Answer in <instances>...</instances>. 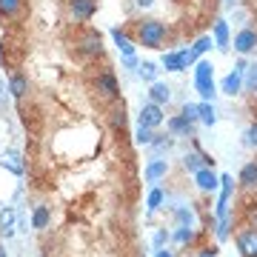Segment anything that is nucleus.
I'll use <instances>...</instances> for the list:
<instances>
[{
    "label": "nucleus",
    "mask_w": 257,
    "mask_h": 257,
    "mask_svg": "<svg viewBox=\"0 0 257 257\" xmlns=\"http://www.w3.org/2000/svg\"><path fill=\"white\" fill-rule=\"evenodd\" d=\"M194 89L200 92V97L206 103L214 100V66H211V60L194 63Z\"/></svg>",
    "instance_id": "f257e3e1"
},
{
    "label": "nucleus",
    "mask_w": 257,
    "mask_h": 257,
    "mask_svg": "<svg viewBox=\"0 0 257 257\" xmlns=\"http://www.w3.org/2000/svg\"><path fill=\"white\" fill-rule=\"evenodd\" d=\"M138 37L146 49H160V43L166 40V23H160V20H143L138 26Z\"/></svg>",
    "instance_id": "f03ea898"
},
{
    "label": "nucleus",
    "mask_w": 257,
    "mask_h": 257,
    "mask_svg": "<svg viewBox=\"0 0 257 257\" xmlns=\"http://www.w3.org/2000/svg\"><path fill=\"white\" fill-rule=\"evenodd\" d=\"M94 89H97L106 100H114V97L120 94L117 77H114L111 72H100V74H97V77H94Z\"/></svg>",
    "instance_id": "7ed1b4c3"
},
{
    "label": "nucleus",
    "mask_w": 257,
    "mask_h": 257,
    "mask_svg": "<svg viewBox=\"0 0 257 257\" xmlns=\"http://www.w3.org/2000/svg\"><path fill=\"white\" fill-rule=\"evenodd\" d=\"M163 106H157V103H152L149 100L143 109H140V114H138V123L140 126H149V128H157L160 123H163Z\"/></svg>",
    "instance_id": "20e7f679"
},
{
    "label": "nucleus",
    "mask_w": 257,
    "mask_h": 257,
    "mask_svg": "<svg viewBox=\"0 0 257 257\" xmlns=\"http://www.w3.org/2000/svg\"><path fill=\"white\" fill-rule=\"evenodd\" d=\"M0 166L9 172V175L20 177L23 172H26V163H23V155H20L18 149H6L3 155H0Z\"/></svg>",
    "instance_id": "39448f33"
},
{
    "label": "nucleus",
    "mask_w": 257,
    "mask_h": 257,
    "mask_svg": "<svg viewBox=\"0 0 257 257\" xmlns=\"http://www.w3.org/2000/svg\"><path fill=\"white\" fill-rule=\"evenodd\" d=\"M194 183L200 192H214L217 186H220V177L214 175V169L211 166H203L200 172H194Z\"/></svg>",
    "instance_id": "423d86ee"
},
{
    "label": "nucleus",
    "mask_w": 257,
    "mask_h": 257,
    "mask_svg": "<svg viewBox=\"0 0 257 257\" xmlns=\"http://www.w3.org/2000/svg\"><path fill=\"white\" fill-rule=\"evenodd\" d=\"M69 12L74 20H92L97 12V0H69Z\"/></svg>",
    "instance_id": "0eeeda50"
},
{
    "label": "nucleus",
    "mask_w": 257,
    "mask_h": 257,
    "mask_svg": "<svg viewBox=\"0 0 257 257\" xmlns=\"http://www.w3.org/2000/svg\"><path fill=\"white\" fill-rule=\"evenodd\" d=\"M237 248L243 257H257V229H246L237 234Z\"/></svg>",
    "instance_id": "6e6552de"
},
{
    "label": "nucleus",
    "mask_w": 257,
    "mask_h": 257,
    "mask_svg": "<svg viewBox=\"0 0 257 257\" xmlns=\"http://www.w3.org/2000/svg\"><path fill=\"white\" fill-rule=\"evenodd\" d=\"M231 189H234V183H231L229 175H220V203H217V217H229V200H231Z\"/></svg>",
    "instance_id": "1a4fd4ad"
},
{
    "label": "nucleus",
    "mask_w": 257,
    "mask_h": 257,
    "mask_svg": "<svg viewBox=\"0 0 257 257\" xmlns=\"http://www.w3.org/2000/svg\"><path fill=\"white\" fill-rule=\"evenodd\" d=\"M160 66H163L166 72H183V69H189L186 49H180V52H166L163 60H160Z\"/></svg>",
    "instance_id": "9d476101"
},
{
    "label": "nucleus",
    "mask_w": 257,
    "mask_h": 257,
    "mask_svg": "<svg viewBox=\"0 0 257 257\" xmlns=\"http://www.w3.org/2000/svg\"><path fill=\"white\" fill-rule=\"evenodd\" d=\"M234 49H237L240 55L254 52L257 49V32L254 29H243V32H237V37H234Z\"/></svg>",
    "instance_id": "9b49d317"
},
{
    "label": "nucleus",
    "mask_w": 257,
    "mask_h": 257,
    "mask_svg": "<svg viewBox=\"0 0 257 257\" xmlns=\"http://www.w3.org/2000/svg\"><path fill=\"white\" fill-rule=\"evenodd\" d=\"M18 231V211L6 206V209H0V234L3 237H12Z\"/></svg>",
    "instance_id": "f8f14e48"
},
{
    "label": "nucleus",
    "mask_w": 257,
    "mask_h": 257,
    "mask_svg": "<svg viewBox=\"0 0 257 257\" xmlns=\"http://www.w3.org/2000/svg\"><path fill=\"white\" fill-rule=\"evenodd\" d=\"M166 172H169V163H166L163 157H152V163L146 166V183H157V180H163Z\"/></svg>",
    "instance_id": "ddd939ff"
},
{
    "label": "nucleus",
    "mask_w": 257,
    "mask_h": 257,
    "mask_svg": "<svg viewBox=\"0 0 257 257\" xmlns=\"http://www.w3.org/2000/svg\"><path fill=\"white\" fill-rule=\"evenodd\" d=\"M240 89H243V72H229L226 77H223V83H220V92L223 94H229V97H234V94H240Z\"/></svg>",
    "instance_id": "4468645a"
},
{
    "label": "nucleus",
    "mask_w": 257,
    "mask_h": 257,
    "mask_svg": "<svg viewBox=\"0 0 257 257\" xmlns=\"http://www.w3.org/2000/svg\"><path fill=\"white\" fill-rule=\"evenodd\" d=\"M80 52H83V55H89V57L100 55V52H103L100 35H97V32H86V35H83V40H80Z\"/></svg>",
    "instance_id": "2eb2a0df"
},
{
    "label": "nucleus",
    "mask_w": 257,
    "mask_h": 257,
    "mask_svg": "<svg viewBox=\"0 0 257 257\" xmlns=\"http://www.w3.org/2000/svg\"><path fill=\"white\" fill-rule=\"evenodd\" d=\"M149 100L157 103V106H163V103L172 100V89L166 86V83L155 80V83H149Z\"/></svg>",
    "instance_id": "dca6fc26"
},
{
    "label": "nucleus",
    "mask_w": 257,
    "mask_h": 257,
    "mask_svg": "<svg viewBox=\"0 0 257 257\" xmlns=\"http://www.w3.org/2000/svg\"><path fill=\"white\" fill-rule=\"evenodd\" d=\"M214 46L220 49V52L229 49V23H226L223 18L214 20Z\"/></svg>",
    "instance_id": "f3484780"
},
{
    "label": "nucleus",
    "mask_w": 257,
    "mask_h": 257,
    "mask_svg": "<svg viewBox=\"0 0 257 257\" xmlns=\"http://www.w3.org/2000/svg\"><path fill=\"white\" fill-rule=\"evenodd\" d=\"M111 40H114V46L123 52V57H135V43H132L120 29H111Z\"/></svg>",
    "instance_id": "a211bd4d"
},
{
    "label": "nucleus",
    "mask_w": 257,
    "mask_h": 257,
    "mask_svg": "<svg viewBox=\"0 0 257 257\" xmlns=\"http://www.w3.org/2000/svg\"><path fill=\"white\" fill-rule=\"evenodd\" d=\"M9 92H12V97H23V94L29 92V80H26V74H20V72H15L9 77Z\"/></svg>",
    "instance_id": "6ab92c4d"
},
{
    "label": "nucleus",
    "mask_w": 257,
    "mask_h": 257,
    "mask_svg": "<svg viewBox=\"0 0 257 257\" xmlns=\"http://www.w3.org/2000/svg\"><path fill=\"white\" fill-rule=\"evenodd\" d=\"M49 220H52V211H49V206H35V211H32V229H46Z\"/></svg>",
    "instance_id": "aec40b11"
},
{
    "label": "nucleus",
    "mask_w": 257,
    "mask_h": 257,
    "mask_svg": "<svg viewBox=\"0 0 257 257\" xmlns=\"http://www.w3.org/2000/svg\"><path fill=\"white\" fill-rule=\"evenodd\" d=\"M169 132H172V135H192V132H194V123H189L183 114H177V117L169 120Z\"/></svg>",
    "instance_id": "412c9836"
},
{
    "label": "nucleus",
    "mask_w": 257,
    "mask_h": 257,
    "mask_svg": "<svg viewBox=\"0 0 257 257\" xmlns=\"http://www.w3.org/2000/svg\"><path fill=\"white\" fill-rule=\"evenodd\" d=\"M240 183L246 186V189L257 186V160H251V163H246L240 169Z\"/></svg>",
    "instance_id": "4be33fe9"
},
{
    "label": "nucleus",
    "mask_w": 257,
    "mask_h": 257,
    "mask_svg": "<svg viewBox=\"0 0 257 257\" xmlns=\"http://www.w3.org/2000/svg\"><path fill=\"white\" fill-rule=\"evenodd\" d=\"M214 160H209V157H203V155H186V160H183V166L189 169V172H200L203 166H211Z\"/></svg>",
    "instance_id": "5701e85b"
},
{
    "label": "nucleus",
    "mask_w": 257,
    "mask_h": 257,
    "mask_svg": "<svg viewBox=\"0 0 257 257\" xmlns=\"http://www.w3.org/2000/svg\"><path fill=\"white\" fill-rule=\"evenodd\" d=\"M197 114H200V123H206V126H214L217 123V114H214V106L211 103H197Z\"/></svg>",
    "instance_id": "b1692460"
},
{
    "label": "nucleus",
    "mask_w": 257,
    "mask_h": 257,
    "mask_svg": "<svg viewBox=\"0 0 257 257\" xmlns=\"http://www.w3.org/2000/svg\"><path fill=\"white\" fill-rule=\"evenodd\" d=\"M138 74H140L146 83H155L157 74H160V69H157V63H149V60H143V63H138Z\"/></svg>",
    "instance_id": "393cba45"
},
{
    "label": "nucleus",
    "mask_w": 257,
    "mask_h": 257,
    "mask_svg": "<svg viewBox=\"0 0 257 257\" xmlns=\"http://www.w3.org/2000/svg\"><path fill=\"white\" fill-rule=\"evenodd\" d=\"M163 200H166L163 189H157V186H152V192H149V197H146V206H149V211H157Z\"/></svg>",
    "instance_id": "a878e982"
},
{
    "label": "nucleus",
    "mask_w": 257,
    "mask_h": 257,
    "mask_svg": "<svg viewBox=\"0 0 257 257\" xmlns=\"http://www.w3.org/2000/svg\"><path fill=\"white\" fill-rule=\"evenodd\" d=\"M172 143H175L172 138H166V135H155V140H152L149 146H152V152H155V155H160V152H169V149H172Z\"/></svg>",
    "instance_id": "bb28decb"
},
{
    "label": "nucleus",
    "mask_w": 257,
    "mask_h": 257,
    "mask_svg": "<svg viewBox=\"0 0 257 257\" xmlns=\"http://www.w3.org/2000/svg\"><path fill=\"white\" fill-rule=\"evenodd\" d=\"M20 6H23V0H0V15L3 18H12V15H18Z\"/></svg>",
    "instance_id": "cd10ccee"
},
{
    "label": "nucleus",
    "mask_w": 257,
    "mask_h": 257,
    "mask_svg": "<svg viewBox=\"0 0 257 257\" xmlns=\"http://www.w3.org/2000/svg\"><path fill=\"white\" fill-rule=\"evenodd\" d=\"M152 140H155L152 128H149V126H138V132H135V143H138V146H149Z\"/></svg>",
    "instance_id": "c85d7f7f"
},
{
    "label": "nucleus",
    "mask_w": 257,
    "mask_h": 257,
    "mask_svg": "<svg viewBox=\"0 0 257 257\" xmlns=\"http://www.w3.org/2000/svg\"><path fill=\"white\" fill-rule=\"evenodd\" d=\"M192 240H194V229H192V226H180V229L175 231V243H180V246L192 243Z\"/></svg>",
    "instance_id": "c756f323"
},
{
    "label": "nucleus",
    "mask_w": 257,
    "mask_h": 257,
    "mask_svg": "<svg viewBox=\"0 0 257 257\" xmlns=\"http://www.w3.org/2000/svg\"><path fill=\"white\" fill-rule=\"evenodd\" d=\"M211 46H214V40H211L209 35H203V37H197V40H194V46H192V49L197 52V57H200L203 52H209Z\"/></svg>",
    "instance_id": "7c9ffc66"
},
{
    "label": "nucleus",
    "mask_w": 257,
    "mask_h": 257,
    "mask_svg": "<svg viewBox=\"0 0 257 257\" xmlns=\"http://www.w3.org/2000/svg\"><path fill=\"white\" fill-rule=\"evenodd\" d=\"M180 114H183V117L189 120V123H197V120H200V114H197V103H183Z\"/></svg>",
    "instance_id": "2f4dec72"
},
{
    "label": "nucleus",
    "mask_w": 257,
    "mask_h": 257,
    "mask_svg": "<svg viewBox=\"0 0 257 257\" xmlns=\"http://www.w3.org/2000/svg\"><path fill=\"white\" fill-rule=\"evenodd\" d=\"M177 223H180V226H192L194 223V214H192V209H177Z\"/></svg>",
    "instance_id": "473e14b6"
},
{
    "label": "nucleus",
    "mask_w": 257,
    "mask_h": 257,
    "mask_svg": "<svg viewBox=\"0 0 257 257\" xmlns=\"http://www.w3.org/2000/svg\"><path fill=\"white\" fill-rule=\"evenodd\" d=\"M243 83H246L248 89H257V66H248V69H246V77H243Z\"/></svg>",
    "instance_id": "72a5a7b5"
},
{
    "label": "nucleus",
    "mask_w": 257,
    "mask_h": 257,
    "mask_svg": "<svg viewBox=\"0 0 257 257\" xmlns=\"http://www.w3.org/2000/svg\"><path fill=\"white\" fill-rule=\"evenodd\" d=\"M111 126H114V128H123V126H126V114H123V106L111 111Z\"/></svg>",
    "instance_id": "f704fd0d"
},
{
    "label": "nucleus",
    "mask_w": 257,
    "mask_h": 257,
    "mask_svg": "<svg viewBox=\"0 0 257 257\" xmlns=\"http://www.w3.org/2000/svg\"><path fill=\"white\" fill-rule=\"evenodd\" d=\"M229 229H231L229 217H223V220L217 223V240H226V237H229Z\"/></svg>",
    "instance_id": "c9c22d12"
},
{
    "label": "nucleus",
    "mask_w": 257,
    "mask_h": 257,
    "mask_svg": "<svg viewBox=\"0 0 257 257\" xmlns=\"http://www.w3.org/2000/svg\"><path fill=\"white\" fill-rule=\"evenodd\" d=\"M246 143L257 149V123H251V126L246 128Z\"/></svg>",
    "instance_id": "e433bc0d"
},
{
    "label": "nucleus",
    "mask_w": 257,
    "mask_h": 257,
    "mask_svg": "<svg viewBox=\"0 0 257 257\" xmlns=\"http://www.w3.org/2000/svg\"><path fill=\"white\" fill-rule=\"evenodd\" d=\"M166 243H169V231L160 229V231L155 234V248H166Z\"/></svg>",
    "instance_id": "4c0bfd02"
},
{
    "label": "nucleus",
    "mask_w": 257,
    "mask_h": 257,
    "mask_svg": "<svg viewBox=\"0 0 257 257\" xmlns=\"http://www.w3.org/2000/svg\"><path fill=\"white\" fill-rule=\"evenodd\" d=\"M155 257H175V254H172L169 248H157V251H155Z\"/></svg>",
    "instance_id": "58836bf2"
},
{
    "label": "nucleus",
    "mask_w": 257,
    "mask_h": 257,
    "mask_svg": "<svg viewBox=\"0 0 257 257\" xmlns=\"http://www.w3.org/2000/svg\"><path fill=\"white\" fill-rule=\"evenodd\" d=\"M135 3H138L140 9H149V6H152V3H155V0H135Z\"/></svg>",
    "instance_id": "ea45409f"
},
{
    "label": "nucleus",
    "mask_w": 257,
    "mask_h": 257,
    "mask_svg": "<svg viewBox=\"0 0 257 257\" xmlns=\"http://www.w3.org/2000/svg\"><path fill=\"white\" fill-rule=\"evenodd\" d=\"M223 6H226V9H231V6H234V0H223Z\"/></svg>",
    "instance_id": "a19ab883"
},
{
    "label": "nucleus",
    "mask_w": 257,
    "mask_h": 257,
    "mask_svg": "<svg viewBox=\"0 0 257 257\" xmlns=\"http://www.w3.org/2000/svg\"><path fill=\"white\" fill-rule=\"evenodd\" d=\"M200 257H214V251L209 254V248H206V251H200Z\"/></svg>",
    "instance_id": "79ce46f5"
},
{
    "label": "nucleus",
    "mask_w": 257,
    "mask_h": 257,
    "mask_svg": "<svg viewBox=\"0 0 257 257\" xmlns=\"http://www.w3.org/2000/svg\"><path fill=\"white\" fill-rule=\"evenodd\" d=\"M3 89H6V86H3V83H0V94H3Z\"/></svg>",
    "instance_id": "37998d69"
},
{
    "label": "nucleus",
    "mask_w": 257,
    "mask_h": 257,
    "mask_svg": "<svg viewBox=\"0 0 257 257\" xmlns=\"http://www.w3.org/2000/svg\"><path fill=\"white\" fill-rule=\"evenodd\" d=\"M0 257H6V254H3V246H0Z\"/></svg>",
    "instance_id": "c03bdc74"
},
{
    "label": "nucleus",
    "mask_w": 257,
    "mask_h": 257,
    "mask_svg": "<svg viewBox=\"0 0 257 257\" xmlns=\"http://www.w3.org/2000/svg\"><path fill=\"white\" fill-rule=\"evenodd\" d=\"M0 57H3V49H0Z\"/></svg>",
    "instance_id": "a18cd8bd"
}]
</instances>
